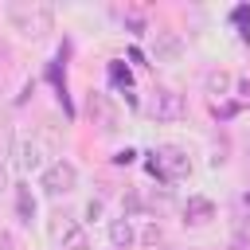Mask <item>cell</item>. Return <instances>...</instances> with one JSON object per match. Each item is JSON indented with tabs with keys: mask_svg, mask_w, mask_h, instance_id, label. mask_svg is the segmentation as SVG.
<instances>
[{
	"mask_svg": "<svg viewBox=\"0 0 250 250\" xmlns=\"http://www.w3.org/2000/svg\"><path fill=\"white\" fill-rule=\"evenodd\" d=\"M211 219H215V203H211L207 195H188V203H184V223L207 227Z\"/></svg>",
	"mask_w": 250,
	"mask_h": 250,
	"instance_id": "obj_8",
	"label": "cell"
},
{
	"mask_svg": "<svg viewBox=\"0 0 250 250\" xmlns=\"http://www.w3.org/2000/svg\"><path fill=\"white\" fill-rule=\"evenodd\" d=\"M16 211H20V219H23V223H31V219H35V199H31V188H16Z\"/></svg>",
	"mask_w": 250,
	"mask_h": 250,
	"instance_id": "obj_12",
	"label": "cell"
},
{
	"mask_svg": "<svg viewBox=\"0 0 250 250\" xmlns=\"http://www.w3.org/2000/svg\"><path fill=\"white\" fill-rule=\"evenodd\" d=\"M109 242L117 246V250H129L133 242H137V230H133V219L129 215H121V219H109Z\"/></svg>",
	"mask_w": 250,
	"mask_h": 250,
	"instance_id": "obj_10",
	"label": "cell"
},
{
	"mask_svg": "<svg viewBox=\"0 0 250 250\" xmlns=\"http://www.w3.org/2000/svg\"><path fill=\"white\" fill-rule=\"evenodd\" d=\"M234 23L242 27V35H250V8L242 4V8H234Z\"/></svg>",
	"mask_w": 250,
	"mask_h": 250,
	"instance_id": "obj_14",
	"label": "cell"
},
{
	"mask_svg": "<svg viewBox=\"0 0 250 250\" xmlns=\"http://www.w3.org/2000/svg\"><path fill=\"white\" fill-rule=\"evenodd\" d=\"M4 188H8V168L0 164V191H4Z\"/></svg>",
	"mask_w": 250,
	"mask_h": 250,
	"instance_id": "obj_17",
	"label": "cell"
},
{
	"mask_svg": "<svg viewBox=\"0 0 250 250\" xmlns=\"http://www.w3.org/2000/svg\"><path fill=\"white\" fill-rule=\"evenodd\" d=\"M39 188H43V195H51V199L70 195V191L78 188V168H74L70 160H55V164H47V168H43Z\"/></svg>",
	"mask_w": 250,
	"mask_h": 250,
	"instance_id": "obj_3",
	"label": "cell"
},
{
	"mask_svg": "<svg viewBox=\"0 0 250 250\" xmlns=\"http://www.w3.org/2000/svg\"><path fill=\"white\" fill-rule=\"evenodd\" d=\"M152 43H156V62H172V59H180L184 55V39L176 35V31H152Z\"/></svg>",
	"mask_w": 250,
	"mask_h": 250,
	"instance_id": "obj_9",
	"label": "cell"
},
{
	"mask_svg": "<svg viewBox=\"0 0 250 250\" xmlns=\"http://www.w3.org/2000/svg\"><path fill=\"white\" fill-rule=\"evenodd\" d=\"M16 164H20V172H43L47 168V145L35 133H23L16 141Z\"/></svg>",
	"mask_w": 250,
	"mask_h": 250,
	"instance_id": "obj_6",
	"label": "cell"
},
{
	"mask_svg": "<svg viewBox=\"0 0 250 250\" xmlns=\"http://www.w3.org/2000/svg\"><path fill=\"white\" fill-rule=\"evenodd\" d=\"M12 31H20L23 39H43L51 27H55V8L43 4V0H12L4 8Z\"/></svg>",
	"mask_w": 250,
	"mask_h": 250,
	"instance_id": "obj_1",
	"label": "cell"
},
{
	"mask_svg": "<svg viewBox=\"0 0 250 250\" xmlns=\"http://www.w3.org/2000/svg\"><path fill=\"white\" fill-rule=\"evenodd\" d=\"M86 215H90V219H98V215H102V203H98V199H90V207H86Z\"/></svg>",
	"mask_w": 250,
	"mask_h": 250,
	"instance_id": "obj_16",
	"label": "cell"
},
{
	"mask_svg": "<svg viewBox=\"0 0 250 250\" xmlns=\"http://www.w3.org/2000/svg\"><path fill=\"white\" fill-rule=\"evenodd\" d=\"M90 117H94V125H98L102 133H113V129H117V105L109 102V94L90 90Z\"/></svg>",
	"mask_w": 250,
	"mask_h": 250,
	"instance_id": "obj_7",
	"label": "cell"
},
{
	"mask_svg": "<svg viewBox=\"0 0 250 250\" xmlns=\"http://www.w3.org/2000/svg\"><path fill=\"white\" fill-rule=\"evenodd\" d=\"M148 172L156 180H164V184L184 180V176H191V156L184 148H176V145H160V148L148 152Z\"/></svg>",
	"mask_w": 250,
	"mask_h": 250,
	"instance_id": "obj_2",
	"label": "cell"
},
{
	"mask_svg": "<svg viewBox=\"0 0 250 250\" xmlns=\"http://www.w3.org/2000/svg\"><path fill=\"white\" fill-rule=\"evenodd\" d=\"M148 117H156V121H180L184 113H188V102L176 94V90H168V86H160V90H152V98H148Z\"/></svg>",
	"mask_w": 250,
	"mask_h": 250,
	"instance_id": "obj_5",
	"label": "cell"
},
{
	"mask_svg": "<svg viewBox=\"0 0 250 250\" xmlns=\"http://www.w3.org/2000/svg\"><path fill=\"white\" fill-rule=\"evenodd\" d=\"M109 82L113 86H121L125 94L133 90V74H129V66H121V62H109Z\"/></svg>",
	"mask_w": 250,
	"mask_h": 250,
	"instance_id": "obj_13",
	"label": "cell"
},
{
	"mask_svg": "<svg viewBox=\"0 0 250 250\" xmlns=\"http://www.w3.org/2000/svg\"><path fill=\"white\" fill-rule=\"evenodd\" d=\"M133 156H137V152H133V148H121V152H117V156H113V160H117V164H129V160H133Z\"/></svg>",
	"mask_w": 250,
	"mask_h": 250,
	"instance_id": "obj_15",
	"label": "cell"
},
{
	"mask_svg": "<svg viewBox=\"0 0 250 250\" xmlns=\"http://www.w3.org/2000/svg\"><path fill=\"white\" fill-rule=\"evenodd\" d=\"M203 86H207L211 98H227V94H230V74H227V70H211V74L203 78Z\"/></svg>",
	"mask_w": 250,
	"mask_h": 250,
	"instance_id": "obj_11",
	"label": "cell"
},
{
	"mask_svg": "<svg viewBox=\"0 0 250 250\" xmlns=\"http://www.w3.org/2000/svg\"><path fill=\"white\" fill-rule=\"evenodd\" d=\"M51 242H55V250H86L90 246L86 227L74 215H55L51 219Z\"/></svg>",
	"mask_w": 250,
	"mask_h": 250,
	"instance_id": "obj_4",
	"label": "cell"
}]
</instances>
